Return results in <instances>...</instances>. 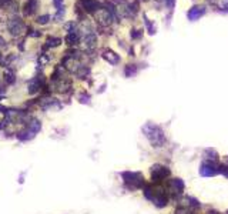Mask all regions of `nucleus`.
I'll return each instance as SVG.
<instances>
[{
  "label": "nucleus",
  "mask_w": 228,
  "mask_h": 214,
  "mask_svg": "<svg viewBox=\"0 0 228 214\" xmlns=\"http://www.w3.org/2000/svg\"><path fill=\"white\" fill-rule=\"evenodd\" d=\"M143 133L148 139V141L153 144V147H161L166 143L164 131L154 123H147L143 126Z\"/></svg>",
  "instance_id": "f257e3e1"
},
{
  "label": "nucleus",
  "mask_w": 228,
  "mask_h": 214,
  "mask_svg": "<svg viewBox=\"0 0 228 214\" xmlns=\"http://www.w3.org/2000/svg\"><path fill=\"white\" fill-rule=\"evenodd\" d=\"M145 197H147L148 200H151V201L154 203L157 207H164V206L167 204V197L163 194V191H160V190H154L153 187H145V191H144Z\"/></svg>",
  "instance_id": "f03ea898"
},
{
  "label": "nucleus",
  "mask_w": 228,
  "mask_h": 214,
  "mask_svg": "<svg viewBox=\"0 0 228 214\" xmlns=\"http://www.w3.org/2000/svg\"><path fill=\"white\" fill-rule=\"evenodd\" d=\"M123 178L126 181L127 187L131 190L138 189L143 186V176L141 173H133V171H124L123 173Z\"/></svg>",
  "instance_id": "7ed1b4c3"
},
{
  "label": "nucleus",
  "mask_w": 228,
  "mask_h": 214,
  "mask_svg": "<svg viewBox=\"0 0 228 214\" xmlns=\"http://www.w3.org/2000/svg\"><path fill=\"white\" fill-rule=\"evenodd\" d=\"M150 174H151V178H153L154 183H160L161 180H164L166 177L170 176V170H168V167H166V166L154 164L150 168Z\"/></svg>",
  "instance_id": "20e7f679"
},
{
  "label": "nucleus",
  "mask_w": 228,
  "mask_h": 214,
  "mask_svg": "<svg viewBox=\"0 0 228 214\" xmlns=\"http://www.w3.org/2000/svg\"><path fill=\"white\" fill-rule=\"evenodd\" d=\"M218 167L220 166H217L215 163H213V162H207V163H204V164H201V167H200V174L203 177H213V176H215L217 173H220L218 171Z\"/></svg>",
  "instance_id": "39448f33"
},
{
  "label": "nucleus",
  "mask_w": 228,
  "mask_h": 214,
  "mask_svg": "<svg viewBox=\"0 0 228 214\" xmlns=\"http://www.w3.org/2000/svg\"><path fill=\"white\" fill-rule=\"evenodd\" d=\"M204 14H205V7L204 6H194L188 10L187 17H188V20L195 22V20H198L200 17H203Z\"/></svg>",
  "instance_id": "423d86ee"
},
{
  "label": "nucleus",
  "mask_w": 228,
  "mask_h": 214,
  "mask_svg": "<svg viewBox=\"0 0 228 214\" xmlns=\"http://www.w3.org/2000/svg\"><path fill=\"white\" fill-rule=\"evenodd\" d=\"M97 16V20H99L100 25L103 26H108L113 20V16H111V12L110 10H106V9H100L99 12L96 13Z\"/></svg>",
  "instance_id": "0eeeda50"
},
{
  "label": "nucleus",
  "mask_w": 228,
  "mask_h": 214,
  "mask_svg": "<svg viewBox=\"0 0 228 214\" xmlns=\"http://www.w3.org/2000/svg\"><path fill=\"white\" fill-rule=\"evenodd\" d=\"M81 6L89 13H97L100 10V3L97 0H81Z\"/></svg>",
  "instance_id": "6e6552de"
},
{
  "label": "nucleus",
  "mask_w": 228,
  "mask_h": 214,
  "mask_svg": "<svg viewBox=\"0 0 228 214\" xmlns=\"http://www.w3.org/2000/svg\"><path fill=\"white\" fill-rule=\"evenodd\" d=\"M101 56H103V59H104L106 62H108L110 64H117V63L120 62V56L110 49H106L104 52H103Z\"/></svg>",
  "instance_id": "1a4fd4ad"
},
{
  "label": "nucleus",
  "mask_w": 228,
  "mask_h": 214,
  "mask_svg": "<svg viewBox=\"0 0 228 214\" xmlns=\"http://www.w3.org/2000/svg\"><path fill=\"white\" fill-rule=\"evenodd\" d=\"M10 30L13 31V34H19L20 33V31L23 30V26H22V23L20 22H17V20H14V22H12L10 23ZM12 31H10V33H12Z\"/></svg>",
  "instance_id": "9d476101"
},
{
  "label": "nucleus",
  "mask_w": 228,
  "mask_h": 214,
  "mask_svg": "<svg viewBox=\"0 0 228 214\" xmlns=\"http://www.w3.org/2000/svg\"><path fill=\"white\" fill-rule=\"evenodd\" d=\"M9 113L4 109H0V129H3L7 124V120H9Z\"/></svg>",
  "instance_id": "9b49d317"
},
{
  "label": "nucleus",
  "mask_w": 228,
  "mask_h": 214,
  "mask_svg": "<svg viewBox=\"0 0 228 214\" xmlns=\"http://www.w3.org/2000/svg\"><path fill=\"white\" fill-rule=\"evenodd\" d=\"M66 41L68 44H77L79 43V34L76 31H70L67 34V37H66Z\"/></svg>",
  "instance_id": "f8f14e48"
},
{
  "label": "nucleus",
  "mask_w": 228,
  "mask_h": 214,
  "mask_svg": "<svg viewBox=\"0 0 228 214\" xmlns=\"http://www.w3.org/2000/svg\"><path fill=\"white\" fill-rule=\"evenodd\" d=\"M84 43H86L87 47H94L96 46V36L93 33H89L86 36V39H84Z\"/></svg>",
  "instance_id": "ddd939ff"
},
{
  "label": "nucleus",
  "mask_w": 228,
  "mask_h": 214,
  "mask_svg": "<svg viewBox=\"0 0 228 214\" xmlns=\"http://www.w3.org/2000/svg\"><path fill=\"white\" fill-rule=\"evenodd\" d=\"M40 129H41V124H40V121L39 120H33L30 123V126H29V130L31 131V133H39V131H40Z\"/></svg>",
  "instance_id": "4468645a"
},
{
  "label": "nucleus",
  "mask_w": 228,
  "mask_h": 214,
  "mask_svg": "<svg viewBox=\"0 0 228 214\" xmlns=\"http://www.w3.org/2000/svg\"><path fill=\"white\" fill-rule=\"evenodd\" d=\"M137 73V67L134 64H128L126 69H124V74L127 76V77H133V76H136Z\"/></svg>",
  "instance_id": "2eb2a0df"
},
{
  "label": "nucleus",
  "mask_w": 228,
  "mask_h": 214,
  "mask_svg": "<svg viewBox=\"0 0 228 214\" xmlns=\"http://www.w3.org/2000/svg\"><path fill=\"white\" fill-rule=\"evenodd\" d=\"M173 186L177 189V193H182V190H184V181L181 180V178H174L173 180Z\"/></svg>",
  "instance_id": "dca6fc26"
},
{
  "label": "nucleus",
  "mask_w": 228,
  "mask_h": 214,
  "mask_svg": "<svg viewBox=\"0 0 228 214\" xmlns=\"http://www.w3.org/2000/svg\"><path fill=\"white\" fill-rule=\"evenodd\" d=\"M62 43V40H60L59 37H49L47 39V47H54V46H59V44Z\"/></svg>",
  "instance_id": "f3484780"
},
{
  "label": "nucleus",
  "mask_w": 228,
  "mask_h": 214,
  "mask_svg": "<svg viewBox=\"0 0 228 214\" xmlns=\"http://www.w3.org/2000/svg\"><path fill=\"white\" fill-rule=\"evenodd\" d=\"M144 22H145V25H147V27H148V33H150V34H154L155 33V27L150 23V20L147 19V16H145V14H144Z\"/></svg>",
  "instance_id": "a211bd4d"
},
{
  "label": "nucleus",
  "mask_w": 228,
  "mask_h": 214,
  "mask_svg": "<svg viewBox=\"0 0 228 214\" xmlns=\"http://www.w3.org/2000/svg\"><path fill=\"white\" fill-rule=\"evenodd\" d=\"M218 171L222 173L225 177H228V166H220L218 167Z\"/></svg>",
  "instance_id": "6ab92c4d"
},
{
  "label": "nucleus",
  "mask_w": 228,
  "mask_h": 214,
  "mask_svg": "<svg viewBox=\"0 0 228 214\" xmlns=\"http://www.w3.org/2000/svg\"><path fill=\"white\" fill-rule=\"evenodd\" d=\"M131 37L133 39H140L141 37V30H131Z\"/></svg>",
  "instance_id": "aec40b11"
},
{
  "label": "nucleus",
  "mask_w": 228,
  "mask_h": 214,
  "mask_svg": "<svg viewBox=\"0 0 228 214\" xmlns=\"http://www.w3.org/2000/svg\"><path fill=\"white\" fill-rule=\"evenodd\" d=\"M164 3H166V6L168 7V9H173L174 3H176V0H164Z\"/></svg>",
  "instance_id": "412c9836"
},
{
  "label": "nucleus",
  "mask_w": 228,
  "mask_h": 214,
  "mask_svg": "<svg viewBox=\"0 0 228 214\" xmlns=\"http://www.w3.org/2000/svg\"><path fill=\"white\" fill-rule=\"evenodd\" d=\"M49 19H50V17H49V16H47V14H46V16H41V17H39V23H41V25H44V23H47V22H49Z\"/></svg>",
  "instance_id": "4be33fe9"
},
{
  "label": "nucleus",
  "mask_w": 228,
  "mask_h": 214,
  "mask_svg": "<svg viewBox=\"0 0 228 214\" xmlns=\"http://www.w3.org/2000/svg\"><path fill=\"white\" fill-rule=\"evenodd\" d=\"M220 4H221L222 9L228 10V0H221V2H220Z\"/></svg>",
  "instance_id": "5701e85b"
},
{
  "label": "nucleus",
  "mask_w": 228,
  "mask_h": 214,
  "mask_svg": "<svg viewBox=\"0 0 228 214\" xmlns=\"http://www.w3.org/2000/svg\"><path fill=\"white\" fill-rule=\"evenodd\" d=\"M89 99H90V97L87 96V94H81V96H80V102L81 103H87V102H89Z\"/></svg>",
  "instance_id": "b1692460"
},
{
  "label": "nucleus",
  "mask_w": 228,
  "mask_h": 214,
  "mask_svg": "<svg viewBox=\"0 0 228 214\" xmlns=\"http://www.w3.org/2000/svg\"><path fill=\"white\" fill-rule=\"evenodd\" d=\"M49 62V57L47 56H41L40 57V64H44V63H47Z\"/></svg>",
  "instance_id": "393cba45"
},
{
  "label": "nucleus",
  "mask_w": 228,
  "mask_h": 214,
  "mask_svg": "<svg viewBox=\"0 0 228 214\" xmlns=\"http://www.w3.org/2000/svg\"><path fill=\"white\" fill-rule=\"evenodd\" d=\"M54 2H56V4H57V6H59V4H60V3H62L63 0H54Z\"/></svg>",
  "instance_id": "a878e982"
},
{
  "label": "nucleus",
  "mask_w": 228,
  "mask_h": 214,
  "mask_svg": "<svg viewBox=\"0 0 228 214\" xmlns=\"http://www.w3.org/2000/svg\"><path fill=\"white\" fill-rule=\"evenodd\" d=\"M3 43H4V40L2 37H0V46H3Z\"/></svg>",
  "instance_id": "bb28decb"
},
{
  "label": "nucleus",
  "mask_w": 228,
  "mask_h": 214,
  "mask_svg": "<svg viewBox=\"0 0 228 214\" xmlns=\"http://www.w3.org/2000/svg\"><path fill=\"white\" fill-rule=\"evenodd\" d=\"M210 214H217V213H215V211H210Z\"/></svg>",
  "instance_id": "cd10ccee"
}]
</instances>
